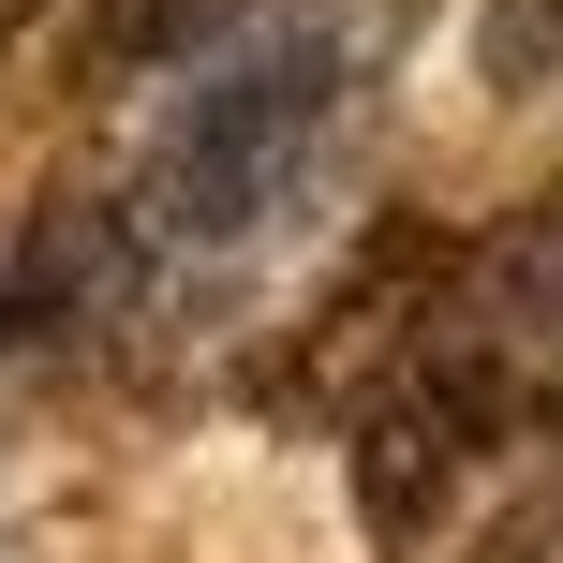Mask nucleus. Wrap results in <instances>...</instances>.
Instances as JSON below:
<instances>
[{
    "instance_id": "obj_1",
    "label": "nucleus",
    "mask_w": 563,
    "mask_h": 563,
    "mask_svg": "<svg viewBox=\"0 0 563 563\" xmlns=\"http://www.w3.org/2000/svg\"><path fill=\"white\" fill-rule=\"evenodd\" d=\"M341 430H356V519L386 563L445 549L489 505V475L563 430V178H534L489 238L445 253L430 311Z\"/></svg>"
},
{
    "instance_id": "obj_3",
    "label": "nucleus",
    "mask_w": 563,
    "mask_h": 563,
    "mask_svg": "<svg viewBox=\"0 0 563 563\" xmlns=\"http://www.w3.org/2000/svg\"><path fill=\"white\" fill-rule=\"evenodd\" d=\"M223 15H238V0H75V30H59V75H75V89H134L148 59H194Z\"/></svg>"
},
{
    "instance_id": "obj_2",
    "label": "nucleus",
    "mask_w": 563,
    "mask_h": 563,
    "mask_svg": "<svg viewBox=\"0 0 563 563\" xmlns=\"http://www.w3.org/2000/svg\"><path fill=\"white\" fill-rule=\"evenodd\" d=\"M148 267H164V253H148L134 194H59V208H30V238L0 253V356H59V341L134 327Z\"/></svg>"
},
{
    "instance_id": "obj_4",
    "label": "nucleus",
    "mask_w": 563,
    "mask_h": 563,
    "mask_svg": "<svg viewBox=\"0 0 563 563\" xmlns=\"http://www.w3.org/2000/svg\"><path fill=\"white\" fill-rule=\"evenodd\" d=\"M475 89L489 104H549L563 89V0H475Z\"/></svg>"
},
{
    "instance_id": "obj_5",
    "label": "nucleus",
    "mask_w": 563,
    "mask_h": 563,
    "mask_svg": "<svg viewBox=\"0 0 563 563\" xmlns=\"http://www.w3.org/2000/svg\"><path fill=\"white\" fill-rule=\"evenodd\" d=\"M30 15H59V0H0V45H15V30H30Z\"/></svg>"
}]
</instances>
